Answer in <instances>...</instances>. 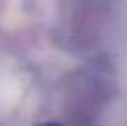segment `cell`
Returning <instances> with one entry per match:
<instances>
[{
	"label": "cell",
	"mask_w": 127,
	"mask_h": 126,
	"mask_svg": "<svg viewBox=\"0 0 127 126\" xmlns=\"http://www.w3.org/2000/svg\"><path fill=\"white\" fill-rule=\"evenodd\" d=\"M120 0H61L52 37L59 48L83 58L107 54V43L122 24Z\"/></svg>",
	"instance_id": "6da1fadb"
},
{
	"label": "cell",
	"mask_w": 127,
	"mask_h": 126,
	"mask_svg": "<svg viewBox=\"0 0 127 126\" xmlns=\"http://www.w3.org/2000/svg\"><path fill=\"white\" fill-rule=\"evenodd\" d=\"M116 95V71L109 54L87 58L85 65L61 80L64 121L92 124L101 117Z\"/></svg>",
	"instance_id": "7a4b0ae2"
}]
</instances>
